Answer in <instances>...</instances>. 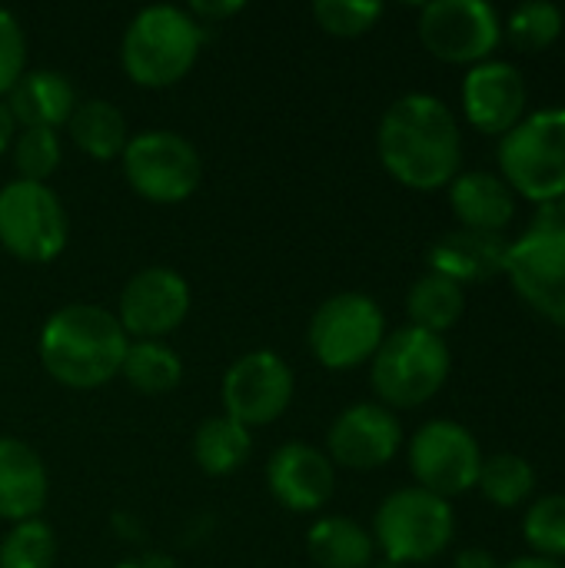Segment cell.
I'll use <instances>...</instances> for the list:
<instances>
[{
  "instance_id": "cell-16",
  "label": "cell",
  "mask_w": 565,
  "mask_h": 568,
  "mask_svg": "<svg viewBox=\"0 0 565 568\" xmlns=\"http://www.w3.org/2000/svg\"><path fill=\"white\" fill-rule=\"evenodd\" d=\"M463 113L470 126L490 136L509 133L529 113V87L513 60H483L466 70L460 87Z\"/></svg>"
},
{
  "instance_id": "cell-36",
  "label": "cell",
  "mask_w": 565,
  "mask_h": 568,
  "mask_svg": "<svg viewBox=\"0 0 565 568\" xmlns=\"http://www.w3.org/2000/svg\"><path fill=\"white\" fill-rule=\"evenodd\" d=\"M17 120H13V113H10V106L0 100V156L13 146V136H17Z\"/></svg>"
},
{
  "instance_id": "cell-15",
  "label": "cell",
  "mask_w": 565,
  "mask_h": 568,
  "mask_svg": "<svg viewBox=\"0 0 565 568\" xmlns=\"http://www.w3.org/2000/svg\"><path fill=\"white\" fill-rule=\"evenodd\" d=\"M403 446V426L393 409L383 403H356L346 406L330 433H326V456L333 466L370 473L396 459Z\"/></svg>"
},
{
  "instance_id": "cell-8",
  "label": "cell",
  "mask_w": 565,
  "mask_h": 568,
  "mask_svg": "<svg viewBox=\"0 0 565 568\" xmlns=\"http://www.w3.org/2000/svg\"><path fill=\"white\" fill-rule=\"evenodd\" d=\"M386 339L383 306L366 293H336L316 306L306 326L310 353L333 373L370 363Z\"/></svg>"
},
{
  "instance_id": "cell-27",
  "label": "cell",
  "mask_w": 565,
  "mask_h": 568,
  "mask_svg": "<svg viewBox=\"0 0 565 568\" xmlns=\"http://www.w3.org/2000/svg\"><path fill=\"white\" fill-rule=\"evenodd\" d=\"M476 489L496 509H516L533 499L536 469L519 453H493V456H483Z\"/></svg>"
},
{
  "instance_id": "cell-37",
  "label": "cell",
  "mask_w": 565,
  "mask_h": 568,
  "mask_svg": "<svg viewBox=\"0 0 565 568\" xmlns=\"http://www.w3.org/2000/svg\"><path fill=\"white\" fill-rule=\"evenodd\" d=\"M500 568H565V562H556V559H546V556H516L509 562H503Z\"/></svg>"
},
{
  "instance_id": "cell-23",
  "label": "cell",
  "mask_w": 565,
  "mask_h": 568,
  "mask_svg": "<svg viewBox=\"0 0 565 568\" xmlns=\"http://www.w3.org/2000/svg\"><path fill=\"white\" fill-rule=\"evenodd\" d=\"M310 559L320 568H370L376 559L373 532L350 516H323L306 536Z\"/></svg>"
},
{
  "instance_id": "cell-33",
  "label": "cell",
  "mask_w": 565,
  "mask_h": 568,
  "mask_svg": "<svg viewBox=\"0 0 565 568\" xmlns=\"http://www.w3.org/2000/svg\"><path fill=\"white\" fill-rule=\"evenodd\" d=\"M27 73V33L20 20L0 7V100Z\"/></svg>"
},
{
  "instance_id": "cell-35",
  "label": "cell",
  "mask_w": 565,
  "mask_h": 568,
  "mask_svg": "<svg viewBox=\"0 0 565 568\" xmlns=\"http://www.w3.org/2000/svg\"><path fill=\"white\" fill-rule=\"evenodd\" d=\"M453 568H500V562H496V556H493L490 549H483V546H470V549L456 552Z\"/></svg>"
},
{
  "instance_id": "cell-26",
  "label": "cell",
  "mask_w": 565,
  "mask_h": 568,
  "mask_svg": "<svg viewBox=\"0 0 565 568\" xmlns=\"http://www.w3.org/2000/svg\"><path fill=\"white\" fill-rule=\"evenodd\" d=\"M120 376L140 396H163L180 386L183 359L163 339H130Z\"/></svg>"
},
{
  "instance_id": "cell-7",
  "label": "cell",
  "mask_w": 565,
  "mask_h": 568,
  "mask_svg": "<svg viewBox=\"0 0 565 568\" xmlns=\"http://www.w3.org/2000/svg\"><path fill=\"white\" fill-rule=\"evenodd\" d=\"M373 542L386 562L423 566L440 559L456 536V513L450 499L420 486L390 493L373 516Z\"/></svg>"
},
{
  "instance_id": "cell-24",
  "label": "cell",
  "mask_w": 565,
  "mask_h": 568,
  "mask_svg": "<svg viewBox=\"0 0 565 568\" xmlns=\"http://www.w3.org/2000/svg\"><path fill=\"white\" fill-rule=\"evenodd\" d=\"M250 449H253L250 429L230 419L226 413L206 416L193 433V459L213 479L236 473L250 459Z\"/></svg>"
},
{
  "instance_id": "cell-2",
  "label": "cell",
  "mask_w": 565,
  "mask_h": 568,
  "mask_svg": "<svg viewBox=\"0 0 565 568\" xmlns=\"http://www.w3.org/2000/svg\"><path fill=\"white\" fill-rule=\"evenodd\" d=\"M130 336L117 313L93 303H67L53 310L40 329V366L67 389H97L120 376Z\"/></svg>"
},
{
  "instance_id": "cell-38",
  "label": "cell",
  "mask_w": 565,
  "mask_h": 568,
  "mask_svg": "<svg viewBox=\"0 0 565 568\" xmlns=\"http://www.w3.org/2000/svg\"><path fill=\"white\" fill-rule=\"evenodd\" d=\"M370 568H406V566H396V562H386V559H383V562H376V566H370Z\"/></svg>"
},
{
  "instance_id": "cell-32",
  "label": "cell",
  "mask_w": 565,
  "mask_h": 568,
  "mask_svg": "<svg viewBox=\"0 0 565 568\" xmlns=\"http://www.w3.org/2000/svg\"><path fill=\"white\" fill-rule=\"evenodd\" d=\"M383 17V3L376 0H316L313 20L330 37H363Z\"/></svg>"
},
{
  "instance_id": "cell-31",
  "label": "cell",
  "mask_w": 565,
  "mask_h": 568,
  "mask_svg": "<svg viewBox=\"0 0 565 568\" xmlns=\"http://www.w3.org/2000/svg\"><path fill=\"white\" fill-rule=\"evenodd\" d=\"M13 166H17V180H30V183H47L60 163H63V143L57 130H17L13 136Z\"/></svg>"
},
{
  "instance_id": "cell-10",
  "label": "cell",
  "mask_w": 565,
  "mask_h": 568,
  "mask_svg": "<svg viewBox=\"0 0 565 568\" xmlns=\"http://www.w3.org/2000/svg\"><path fill=\"white\" fill-rule=\"evenodd\" d=\"M120 163L130 190L163 206L190 200L203 176L196 146L176 130H143L130 136Z\"/></svg>"
},
{
  "instance_id": "cell-20",
  "label": "cell",
  "mask_w": 565,
  "mask_h": 568,
  "mask_svg": "<svg viewBox=\"0 0 565 568\" xmlns=\"http://www.w3.org/2000/svg\"><path fill=\"white\" fill-rule=\"evenodd\" d=\"M446 190L460 230L503 233L516 216V193L493 170H460Z\"/></svg>"
},
{
  "instance_id": "cell-14",
  "label": "cell",
  "mask_w": 565,
  "mask_h": 568,
  "mask_svg": "<svg viewBox=\"0 0 565 568\" xmlns=\"http://www.w3.org/2000/svg\"><path fill=\"white\" fill-rule=\"evenodd\" d=\"M190 306L193 293L183 273L170 266H147L120 290L117 320L130 339H163L186 323Z\"/></svg>"
},
{
  "instance_id": "cell-3",
  "label": "cell",
  "mask_w": 565,
  "mask_h": 568,
  "mask_svg": "<svg viewBox=\"0 0 565 568\" xmlns=\"http://www.w3.org/2000/svg\"><path fill=\"white\" fill-rule=\"evenodd\" d=\"M206 27H200L186 7L153 3L143 7L123 30L120 63L123 73L147 90H163L180 83L203 50Z\"/></svg>"
},
{
  "instance_id": "cell-29",
  "label": "cell",
  "mask_w": 565,
  "mask_h": 568,
  "mask_svg": "<svg viewBox=\"0 0 565 568\" xmlns=\"http://www.w3.org/2000/svg\"><path fill=\"white\" fill-rule=\"evenodd\" d=\"M523 539L529 542L533 556L565 559V493L539 496L526 506L523 516Z\"/></svg>"
},
{
  "instance_id": "cell-30",
  "label": "cell",
  "mask_w": 565,
  "mask_h": 568,
  "mask_svg": "<svg viewBox=\"0 0 565 568\" xmlns=\"http://www.w3.org/2000/svg\"><path fill=\"white\" fill-rule=\"evenodd\" d=\"M57 536L43 519L17 523L0 542V568H53Z\"/></svg>"
},
{
  "instance_id": "cell-19",
  "label": "cell",
  "mask_w": 565,
  "mask_h": 568,
  "mask_svg": "<svg viewBox=\"0 0 565 568\" xmlns=\"http://www.w3.org/2000/svg\"><path fill=\"white\" fill-rule=\"evenodd\" d=\"M50 496L47 466L33 446L13 436H0V519L27 523L40 519Z\"/></svg>"
},
{
  "instance_id": "cell-13",
  "label": "cell",
  "mask_w": 565,
  "mask_h": 568,
  "mask_svg": "<svg viewBox=\"0 0 565 568\" xmlns=\"http://www.w3.org/2000/svg\"><path fill=\"white\" fill-rule=\"evenodd\" d=\"M296 393L290 363L273 349H253L230 363L223 373V413L246 429L276 423Z\"/></svg>"
},
{
  "instance_id": "cell-4",
  "label": "cell",
  "mask_w": 565,
  "mask_h": 568,
  "mask_svg": "<svg viewBox=\"0 0 565 568\" xmlns=\"http://www.w3.org/2000/svg\"><path fill=\"white\" fill-rule=\"evenodd\" d=\"M503 276L529 310L565 329V200L536 206L526 230L509 240Z\"/></svg>"
},
{
  "instance_id": "cell-17",
  "label": "cell",
  "mask_w": 565,
  "mask_h": 568,
  "mask_svg": "<svg viewBox=\"0 0 565 568\" xmlns=\"http://www.w3.org/2000/svg\"><path fill=\"white\" fill-rule=\"evenodd\" d=\"M266 489L290 513H320L336 493V466L320 446L283 443L266 463Z\"/></svg>"
},
{
  "instance_id": "cell-6",
  "label": "cell",
  "mask_w": 565,
  "mask_h": 568,
  "mask_svg": "<svg viewBox=\"0 0 565 568\" xmlns=\"http://www.w3.org/2000/svg\"><path fill=\"white\" fill-rule=\"evenodd\" d=\"M453 356L443 336L403 326L386 333L370 359V386L386 409H416L450 379Z\"/></svg>"
},
{
  "instance_id": "cell-25",
  "label": "cell",
  "mask_w": 565,
  "mask_h": 568,
  "mask_svg": "<svg viewBox=\"0 0 565 568\" xmlns=\"http://www.w3.org/2000/svg\"><path fill=\"white\" fill-rule=\"evenodd\" d=\"M463 313H466L463 286L440 273H423L406 293V316H410V326L416 329L443 336L463 320Z\"/></svg>"
},
{
  "instance_id": "cell-1",
  "label": "cell",
  "mask_w": 565,
  "mask_h": 568,
  "mask_svg": "<svg viewBox=\"0 0 565 568\" xmlns=\"http://www.w3.org/2000/svg\"><path fill=\"white\" fill-rule=\"evenodd\" d=\"M383 170L420 193L443 190L463 163V130L446 100L433 93H403L386 106L376 126Z\"/></svg>"
},
{
  "instance_id": "cell-9",
  "label": "cell",
  "mask_w": 565,
  "mask_h": 568,
  "mask_svg": "<svg viewBox=\"0 0 565 568\" xmlns=\"http://www.w3.org/2000/svg\"><path fill=\"white\" fill-rule=\"evenodd\" d=\"M70 240V220L47 183L10 180L0 190V246L30 266L53 263Z\"/></svg>"
},
{
  "instance_id": "cell-18",
  "label": "cell",
  "mask_w": 565,
  "mask_h": 568,
  "mask_svg": "<svg viewBox=\"0 0 565 568\" xmlns=\"http://www.w3.org/2000/svg\"><path fill=\"white\" fill-rule=\"evenodd\" d=\"M509 256V236L506 233H476V230H450L443 233L430 253V273H440L460 286L466 283H486L506 273Z\"/></svg>"
},
{
  "instance_id": "cell-34",
  "label": "cell",
  "mask_w": 565,
  "mask_h": 568,
  "mask_svg": "<svg viewBox=\"0 0 565 568\" xmlns=\"http://www.w3.org/2000/svg\"><path fill=\"white\" fill-rule=\"evenodd\" d=\"M186 10H190V17H193L200 27H210L213 20L220 23V20H226V17H233V13H240L243 3H240V0H230V3H206V0H196V3H190Z\"/></svg>"
},
{
  "instance_id": "cell-28",
  "label": "cell",
  "mask_w": 565,
  "mask_h": 568,
  "mask_svg": "<svg viewBox=\"0 0 565 568\" xmlns=\"http://www.w3.org/2000/svg\"><path fill=\"white\" fill-rule=\"evenodd\" d=\"M565 13L559 3L549 0H533V3H519L509 10L506 23H503V37H509V43L516 50L526 53H539L546 47H553L563 37Z\"/></svg>"
},
{
  "instance_id": "cell-12",
  "label": "cell",
  "mask_w": 565,
  "mask_h": 568,
  "mask_svg": "<svg viewBox=\"0 0 565 568\" xmlns=\"http://www.w3.org/2000/svg\"><path fill=\"white\" fill-rule=\"evenodd\" d=\"M406 463L420 489L453 499L476 489L483 449L463 423L430 419L413 433L406 446Z\"/></svg>"
},
{
  "instance_id": "cell-22",
  "label": "cell",
  "mask_w": 565,
  "mask_h": 568,
  "mask_svg": "<svg viewBox=\"0 0 565 568\" xmlns=\"http://www.w3.org/2000/svg\"><path fill=\"white\" fill-rule=\"evenodd\" d=\"M67 136L90 160L107 163V160H120L123 156V150L130 143V126H127V116L120 113L117 103H110L103 97H87L70 113Z\"/></svg>"
},
{
  "instance_id": "cell-21",
  "label": "cell",
  "mask_w": 565,
  "mask_h": 568,
  "mask_svg": "<svg viewBox=\"0 0 565 568\" xmlns=\"http://www.w3.org/2000/svg\"><path fill=\"white\" fill-rule=\"evenodd\" d=\"M3 103L10 106L20 130H30V126L60 130V126H67V120L77 110L80 97H77V87L70 83L67 73L40 67V70H27L10 87Z\"/></svg>"
},
{
  "instance_id": "cell-11",
  "label": "cell",
  "mask_w": 565,
  "mask_h": 568,
  "mask_svg": "<svg viewBox=\"0 0 565 568\" xmlns=\"http://www.w3.org/2000/svg\"><path fill=\"white\" fill-rule=\"evenodd\" d=\"M420 43L443 63L476 67L503 43V17L486 0H433L420 7Z\"/></svg>"
},
{
  "instance_id": "cell-5",
  "label": "cell",
  "mask_w": 565,
  "mask_h": 568,
  "mask_svg": "<svg viewBox=\"0 0 565 568\" xmlns=\"http://www.w3.org/2000/svg\"><path fill=\"white\" fill-rule=\"evenodd\" d=\"M500 176L506 186L543 206L565 200V106L529 110L496 146Z\"/></svg>"
}]
</instances>
